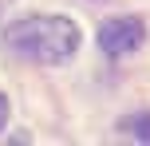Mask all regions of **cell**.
<instances>
[{
	"mask_svg": "<svg viewBox=\"0 0 150 146\" xmlns=\"http://www.w3.org/2000/svg\"><path fill=\"white\" fill-rule=\"evenodd\" d=\"M4 123H8V99L0 95V126H4Z\"/></svg>",
	"mask_w": 150,
	"mask_h": 146,
	"instance_id": "277c9868",
	"label": "cell"
},
{
	"mask_svg": "<svg viewBox=\"0 0 150 146\" xmlns=\"http://www.w3.org/2000/svg\"><path fill=\"white\" fill-rule=\"evenodd\" d=\"M127 130L134 134V138L150 142V115H138V118H130V123H127Z\"/></svg>",
	"mask_w": 150,
	"mask_h": 146,
	"instance_id": "3957f363",
	"label": "cell"
},
{
	"mask_svg": "<svg viewBox=\"0 0 150 146\" xmlns=\"http://www.w3.org/2000/svg\"><path fill=\"white\" fill-rule=\"evenodd\" d=\"M146 39V24L134 20V16H119V20H107L103 28H99V47H103L107 55H130L134 47H142Z\"/></svg>",
	"mask_w": 150,
	"mask_h": 146,
	"instance_id": "7a4b0ae2",
	"label": "cell"
},
{
	"mask_svg": "<svg viewBox=\"0 0 150 146\" xmlns=\"http://www.w3.org/2000/svg\"><path fill=\"white\" fill-rule=\"evenodd\" d=\"M4 44L36 63H67L79 51V28L67 16H24L4 32Z\"/></svg>",
	"mask_w": 150,
	"mask_h": 146,
	"instance_id": "6da1fadb",
	"label": "cell"
}]
</instances>
